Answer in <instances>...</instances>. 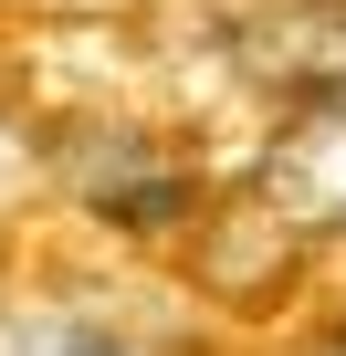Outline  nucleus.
I'll list each match as a JSON object with an SVG mask.
<instances>
[{
	"label": "nucleus",
	"instance_id": "obj_1",
	"mask_svg": "<svg viewBox=\"0 0 346 356\" xmlns=\"http://www.w3.org/2000/svg\"><path fill=\"white\" fill-rule=\"evenodd\" d=\"M262 210L294 231H346V84L304 95L262 147Z\"/></svg>",
	"mask_w": 346,
	"mask_h": 356
},
{
	"label": "nucleus",
	"instance_id": "obj_2",
	"mask_svg": "<svg viewBox=\"0 0 346 356\" xmlns=\"http://www.w3.org/2000/svg\"><path fill=\"white\" fill-rule=\"evenodd\" d=\"M0 356H136V346L105 335V325H84V314H32V325L0 335Z\"/></svg>",
	"mask_w": 346,
	"mask_h": 356
}]
</instances>
